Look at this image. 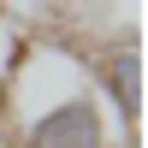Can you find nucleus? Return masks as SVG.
<instances>
[{"label":"nucleus","instance_id":"1","mask_svg":"<svg viewBox=\"0 0 148 148\" xmlns=\"http://www.w3.org/2000/svg\"><path fill=\"white\" fill-rule=\"evenodd\" d=\"M6 148H130V136L101 107L71 42L24 36L6 89Z\"/></svg>","mask_w":148,"mask_h":148},{"label":"nucleus","instance_id":"2","mask_svg":"<svg viewBox=\"0 0 148 148\" xmlns=\"http://www.w3.org/2000/svg\"><path fill=\"white\" fill-rule=\"evenodd\" d=\"M83 71H89L101 107L113 113V125L125 136H136V113H142V53L136 42H113V47H77Z\"/></svg>","mask_w":148,"mask_h":148},{"label":"nucleus","instance_id":"3","mask_svg":"<svg viewBox=\"0 0 148 148\" xmlns=\"http://www.w3.org/2000/svg\"><path fill=\"white\" fill-rule=\"evenodd\" d=\"M18 53H24V30L12 24V12H0V148H6V89H12Z\"/></svg>","mask_w":148,"mask_h":148}]
</instances>
